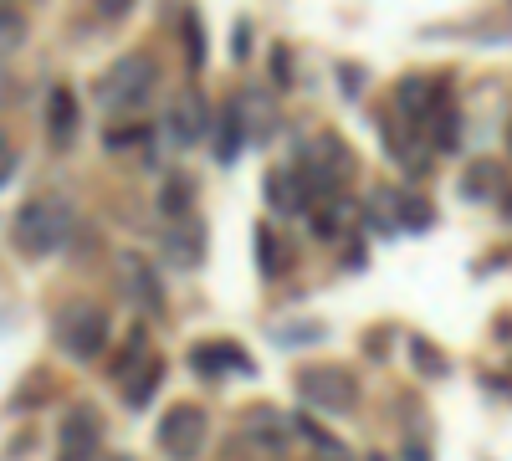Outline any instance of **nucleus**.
I'll use <instances>...</instances> for the list:
<instances>
[{"label": "nucleus", "instance_id": "obj_16", "mask_svg": "<svg viewBox=\"0 0 512 461\" xmlns=\"http://www.w3.org/2000/svg\"><path fill=\"white\" fill-rule=\"evenodd\" d=\"M297 170H272V180H267V200L277 205V211H303V195H297Z\"/></svg>", "mask_w": 512, "mask_h": 461}, {"label": "nucleus", "instance_id": "obj_2", "mask_svg": "<svg viewBox=\"0 0 512 461\" xmlns=\"http://www.w3.org/2000/svg\"><path fill=\"white\" fill-rule=\"evenodd\" d=\"M154 88V62L149 57H118L103 77H98V103L108 113H134Z\"/></svg>", "mask_w": 512, "mask_h": 461}, {"label": "nucleus", "instance_id": "obj_21", "mask_svg": "<svg viewBox=\"0 0 512 461\" xmlns=\"http://www.w3.org/2000/svg\"><path fill=\"white\" fill-rule=\"evenodd\" d=\"M256 257H262V272H267V277H277V267H282V251H277L272 231H262V241H256Z\"/></svg>", "mask_w": 512, "mask_h": 461}, {"label": "nucleus", "instance_id": "obj_18", "mask_svg": "<svg viewBox=\"0 0 512 461\" xmlns=\"http://www.w3.org/2000/svg\"><path fill=\"white\" fill-rule=\"evenodd\" d=\"M190 190H195L190 180H169V185H164V195H159V211H164V216H175V221H180V216L190 211V200H195Z\"/></svg>", "mask_w": 512, "mask_h": 461}, {"label": "nucleus", "instance_id": "obj_10", "mask_svg": "<svg viewBox=\"0 0 512 461\" xmlns=\"http://www.w3.org/2000/svg\"><path fill=\"white\" fill-rule=\"evenodd\" d=\"M200 134H205V98L200 93H185L175 108H169V139H175L180 149H190Z\"/></svg>", "mask_w": 512, "mask_h": 461}, {"label": "nucleus", "instance_id": "obj_13", "mask_svg": "<svg viewBox=\"0 0 512 461\" xmlns=\"http://www.w3.org/2000/svg\"><path fill=\"white\" fill-rule=\"evenodd\" d=\"M431 103H436V88H431L425 77H405V82H400V118H405V123L431 118V113H436Z\"/></svg>", "mask_w": 512, "mask_h": 461}, {"label": "nucleus", "instance_id": "obj_12", "mask_svg": "<svg viewBox=\"0 0 512 461\" xmlns=\"http://www.w3.org/2000/svg\"><path fill=\"white\" fill-rule=\"evenodd\" d=\"M497 190H507V175H502V164H492V159H477L472 170L461 175V195L466 200H492Z\"/></svg>", "mask_w": 512, "mask_h": 461}, {"label": "nucleus", "instance_id": "obj_5", "mask_svg": "<svg viewBox=\"0 0 512 461\" xmlns=\"http://www.w3.org/2000/svg\"><path fill=\"white\" fill-rule=\"evenodd\" d=\"M205 431H210V421H205L200 405H175L159 421V451L169 461H195L200 446H205Z\"/></svg>", "mask_w": 512, "mask_h": 461}, {"label": "nucleus", "instance_id": "obj_29", "mask_svg": "<svg viewBox=\"0 0 512 461\" xmlns=\"http://www.w3.org/2000/svg\"><path fill=\"white\" fill-rule=\"evenodd\" d=\"M507 139H512V129H507Z\"/></svg>", "mask_w": 512, "mask_h": 461}, {"label": "nucleus", "instance_id": "obj_9", "mask_svg": "<svg viewBox=\"0 0 512 461\" xmlns=\"http://www.w3.org/2000/svg\"><path fill=\"white\" fill-rule=\"evenodd\" d=\"M118 267H123V287H128V298L144 303L149 313H159V308H164V287H159L154 267H149L144 257H118Z\"/></svg>", "mask_w": 512, "mask_h": 461}, {"label": "nucleus", "instance_id": "obj_28", "mask_svg": "<svg viewBox=\"0 0 512 461\" xmlns=\"http://www.w3.org/2000/svg\"><path fill=\"white\" fill-rule=\"evenodd\" d=\"M502 216H507V221H512V195H507V200H502Z\"/></svg>", "mask_w": 512, "mask_h": 461}, {"label": "nucleus", "instance_id": "obj_23", "mask_svg": "<svg viewBox=\"0 0 512 461\" xmlns=\"http://www.w3.org/2000/svg\"><path fill=\"white\" fill-rule=\"evenodd\" d=\"M400 216H405V226H425V221H431V211H425V205H420L415 195H405V200H400Z\"/></svg>", "mask_w": 512, "mask_h": 461}, {"label": "nucleus", "instance_id": "obj_19", "mask_svg": "<svg viewBox=\"0 0 512 461\" xmlns=\"http://www.w3.org/2000/svg\"><path fill=\"white\" fill-rule=\"evenodd\" d=\"M297 436H303V441H308L318 456H328V461H338V456H344V451H338V441H328V431H323V426H313L308 415H297Z\"/></svg>", "mask_w": 512, "mask_h": 461}, {"label": "nucleus", "instance_id": "obj_26", "mask_svg": "<svg viewBox=\"0 0 512 461\" xmlns=\"http://www.w3.org/2000/svg\"><path fill=\"white\" fill-rule=\"evenodd\" d=\"M144 139H149V129H113V134H108L113 149H123V144H144Z\"/></svg>", "mask_w": 512, "mask_h": 461}, {"label": "nucleus", "instance_id": "obj_14", "mask_svg": "<svg viewBox=\"0 0 512 461\" xmlns=\"http://www.w3.org/2000/svg\"><path fill=\"white\" fill-rule=\"evenodd\" d=\"M164 246H169V262H175V267H200V257H205L200 226H175L164 236Z\"/></svg>", "mask_w": 512, "mask_h": 461}, {"label": "nucleus", "instance_id": "obj_11", "mask_svg": "<svg viewBox=\"0 0 512 461\" xmlns=\"http://www.w3.org/2000/svg\"><path fill=\"white\" fill-rule=\"evenodd\" d=\"M47 134H52L57 149H67L77 139V98H72V88H52L47 93Z\"/></svg>", "mask_w": 512, "mask_h": 461}, {"label": "nucleus", "instance_id": "obj_20", "mask_svg": "<svg viewBox=\"0 0 512 461\" xmlns=\"http://www.w3.org/2000/svg\"><path fill=\"white\" fill-rule=\"evenodd\" d=\"M21 36H26V21H21V11L0 6V57H6V52H16V47H21Z\"/></svg>", "mask_w": 512, "mask_h": 461}, {"label": "nucleus", "instance_id": "obj_17", "mask_svg": "<svg viewBox=\"0 0 512 461\" xmlns=\"http://www.w3.org/2000/svg\"><path fill=\"white\" fill-rule=\"evenodd\" d=\"M159 380H164V364H159V359H149V369H144V374H134V380H123V385H128V405H149Z\"/></svg>", "mask_w": 512, "mask_h": 461}, {"label": "nucleus", "instance_id": "obj_7", "mask_svg": "<svg viewBox=\"0 0 512 461\" xmlns=\"http://www.w3.org/2000/svg\"><path fill=\"white\" fill-rule=\"evenodd\" d=\"M241 446L256 456V461H267V456H282L287 436H282V421L272 410H251L246 415V431H241Z\"/></svg>", "mask_w": 512, "mask_h": 461}, {"label": "nucleus", "instance_id": "obj_6", "mask_svg": "<svg viewBox=\"0 0 512 461\" xmlns=\"http://www.w3.org/2000/svg\"><path fill=\"white\" fill-rule=\"evenodd\" d=\"M98 436H103V421L88 405L67 410L62 415V461H93L98 456Z\"/></svg>", "mask_w": 512, "mask_h": 461}, {"label": "nucleus", "instance_id": "obj_15", "mask_svg": "<svg viewBox=\"0 0 512 461\" xmlns=\"http://www.w3.org/2000/svg\"><path fill=\"white\" fill-rule=\"evenodd\" d=\"M241 139H246V113H241V108H226L221 134H216V159H221V164H231V159L241 154Z\"/></svg>", "mask_w": 512, "mask_h": 461}, {"label": "nucleus", "instance_id": "obj_3", "mask_svg": "<svg viewBox=\"0 0 512 461\" xmlns=\"http://www.w3.org/2000/svg\"><path fill=\"white\" fill-rule=\"evenodd\" d=\"M57 344H62L77 364L98 359L103 344H108V313H103L98 303H72V308H62V318H57Z\"/></svg>", "mask_w": 512, "mask_h": 461}, {"label": "nucleus", "instance_id": "obj_25", "mask_svg": "<svg viewBox=\"0 0 512 461\" xmlns=\"http://www.w3.org/2000/svg\"><path fill=\"white\" fill-rule=\"evenodd\" d=\"M11 170H16V154H11V139H6V129H0V185L11 180Z\"/></svg>", "mask_w": 512, "mask_h": 461}, {"label": "nucleus", "instance_id": "obj_1", "mask_svg": "<svg viewBox=\"0 0 512 461\" xmlns=\"http://www.w3.org/2000/svg\"><path fill=\"white\" fill-rule=\"evenodd\" d=\"M67 205L62 200H31L21 205V216H16V251H26V257H47V251H57L67 241Z\"/></svg>", "mask_w": 512, "mask_h": 461}, {"label": "nucleus", "instance_id": "obj_8", "mask_svg": "<svg viewBox=\"0 0 512 461\" xmlns=\"http://www.w3.org/2000/svg\"><path fill=\"white\" fill-rule=\"evenodd\" d=\"M190 364H195V374H205V380H221V374H251V359L236 344H195Z\"/></svg>", "mask_w": 512, "mask_h": 461}, {"label": "nucleus", "instance_id": "obj_4", "mask_svg": "<svg viewBox=\"0 0 512 461\" xmlns=\"http://www.w3.org/2000/svg\"><path fill=\"white\" fill-rule=\"evenodd\" d=\"M297 395H303L313 410L344 415V410H354V400H359V385H354V374H349V369L313 364V369H303V374H297Z\"/></svg>", "mask_w": 512, "mask_h": 461}, {"label": "nucleus", "instance_id": "obj_27", "mask_svg": "<svg viewBox=\"0 0 512 461\" xmlns=\"http://www.w3.org/2000/svg\"><path fill=\"white\" fill-rule=\"evenodd\" d=\"M98 11H103L108 21H123L128 11H134V0H98Z\"/></svg>", "mask_w": 512, "mask_h": 461}, {"label": "nucleus", "instance_id": "obj_24", "mask_svg": "<svg viewBox=\"0 0 512 461\" xmlns=\"http://www.w3.org/2000/svg\"><path fill=\"white\" fill-rule=\"evenodd\" d=\"M185 36H190V62L200 67V62H205V36H200V21H195V16L185 21Z\"/></svg>", "mask_w": 512, "mask_h": 461}, {"label": "nucleus", "instance_id": "obj_22", "mask_svg": "<svg viewBox=\"0 0 512 461\" xmlns=\"http://www.w3.org/2000/svg\"><path fill=\"white\" fill-rule=\"evenodd\" d=\"M436 118H441V123H436V144H441V149H456V113H451V108H436Z\"/></svg>", "mask_w": 512, "mask_h": 461}]
</instances>
